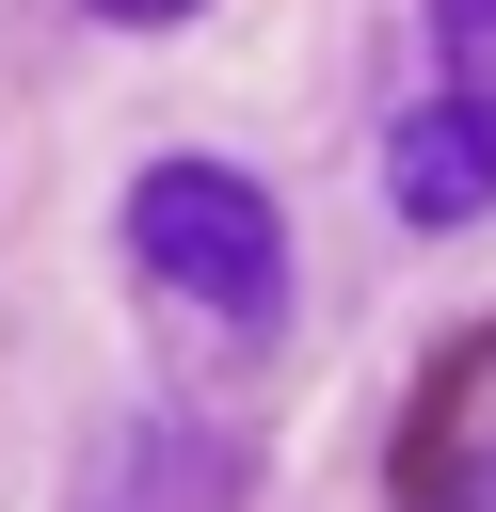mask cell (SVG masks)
I'll return each mask as SVG.
<instances>
[{
  "mask_svg": "<svg viewBox=\"0 0 496 512\" xmlns=\"http://www.w3.org/2000/svg\"><path fill=\"white\" fill-rule=\"evenodd\" d=\"M432 48H448V96H496V0H432Z\"/></svg>",
  "mask_w": 496,
  "mask_h": 512,
  "instance_id": "cell-4",
  "label": "cell"
},
{
  "mask_svg": "<svg viewBox=\"0 0 496 512\" xmlns=\"http://www.w3.org/2000/svg\"><path fill=\"white\" fill-rule=\"evenodd\" d=\"M384 208L400 224H480L496 208V96H416L384 128Z\"/></svg>",
  "mask_w": 496,
  "mask_h": 512,
  "instance_id": "cell-2",
  "label": "cell"
},
{
  "mask_svg": "<svg viewBox=\"0 0 496 512\" xmlns=\"http://www.w3.org/2000/svg\"><path fill=\"white\" fill-rule=\"evenodd\" d=\"M432 512H496V448H464V464H448V496H432Z\"/></svg>",
  "mask_w": 496,
  "mask_h": 512,
  "instance_id": "cell-6",
  "label": "cell"
},
{
  "mask_svg": "<svg viewBox=\"0 0 496 512\" xmlns=\"http://www.w3.org/2000/svg\"><path fill=\"white\" fill-rule=\"evenodd\" d=\"M80 16H112V32H176V16H208V0H80Z\"/></svg>",
  "mask_w": 496,
  "mask_h": 512,
  "instance_id": "cell-5",
  "label": "cell"
},
{
  "mask_svg": "<svg viewBox=\"0 0 496 512\" xmlns=\"http://www.w3.org/2000/svg\"><path fill=\"white\" fill-rule=\"evenodd\" d=\"M80 512H240V448L192 432V416H128L80 464Z\"/></svg>",
  "mask_w": 496,
  "mask_h": 512,
  "instance_id": "cell-3",
  "label": "cell"
},
{
  "mask_svg": "<svg viewBox=\"0 0 496 512\" xmlns=\"http://www.w3.org/2000/svg\"><path fill=\"white\" fill-rule=\"evenodd\" d=\"M128 256H144L176 304H208V320H272V288H288V224H272V192L224 176V160H160V176L128 192Z\"/></svg>",
  "mask_w": 496,
  "mask_h": 512,
  "instance_id": "cell-1",
  "label": "cell"
}]
</instances>
